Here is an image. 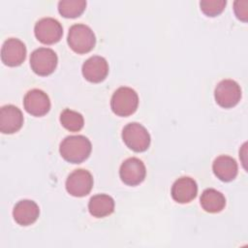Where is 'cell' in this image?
<instances>
[{
	"label": "cell",
	"mask_w": 248,
	"mask_h": 248,
	"mask_svg": "<svg viewBox=\"0 0 248 248\" xmlns=\"http://www.w3.org/2000/svg\"><path fill=\"white\" fill-rule=\"evenodd\" d=\"M67 43L73 51L84 54L93 49L96 44V37L89 26L78 23L70 27Z\"/></svg>",
	"instance_id": "cell-2"
},
{
	"label": "cell",
	"mask_w": 248,
	"mask_h": 248,
	"mask_svg": "<svg viewBox=\"0 0 248 248\" xmlns=\"http://www.w3.org/2000/svg\"><path fill=\"white\" fill-rule=\"evenodd\" d=\"M34 34L39 42L45 45H52L60 41L63 35L61 23L53 17H44L38 20L34 26Z\"/></svg>",
	"instance_id": "cell-7"
},
{
	"label": "cell",
	"mask_w": 248,
	"mask_h": 248,
	"mask_svg": "<svg viewBox=\"0 0 248 248\" xmlns=\"http://www.w3.org/2000/svg\"><path fill=\"white\" fill-rule=\"evenodd\" d=\"M58 58L54 50L48 47H39L30 55V67L38 76L46 77L54 72Z\"/></svg>",
	"instance_id": "cell-5"
},
{
	"label": "cell",
	"mask_w": 248,
	"mask_h": 248,
	"mask_svg": "<svg viewBox=\"0 0 248 248\" xmlns=\"http://www.w3.org/2000/svg\"><path fill=\"white\" fill-rule=\"evenodd\" d=\"M25 110L33 116H44L50 109V100L46 92L41 89L29 90L23 98Z\"/></svg>",
	"instance_id": "cell-10"
},
{
	"label": "cell",
	"mask_w": 248,
	"mask_h": 248,
	"mask_svg": "<svg viewBox=\"0 0 248 248\" xmlns=\"http://www.w3.org/2000/svg\"><path fill=\"white\" fill-rule=\"evenodd\" d=\"M146 175V169L141 160L136 157L126 159L120 166L119 176L126 185L136 186L140 184Z\"/></svg>",
	"instance_id": "cell-9"
},
{
	"label": "cell",
	"mask_w": 248,
	"mask_h": 248,
	"mask_svg": "<svg viewBox=\"0 0 248 248\" xmlns=\"http://www.w3.org/2000/svg\"><path fill=\"white\" fill-rule=\"evenodd\" d=\"M23 125V114L14 105L3 106L0 109V132L14 134L20 130Z\"/></svg>",
	"instance_id": "cell-14"
},
{
	"label": "cell",
	"mask_w": 248,
	"mask_h": 248,
	"mask_svg": "<svg viewBox=\"0 0 248 248\" xmlns=\"http://www.w3.org/2000/svg\"><path fill=\"white\" fill-rule=\"evenodd\" d=\"M214 98L221 108H233L241 99L240 85L235 80L223 79L215 87Z\"/></svg>",
	"instance_id": "cell-6"
},
{
	"label": "cell",
	"mask_w": 248,
	"mask_h": 248,
	"mask_svg": "<svg viewBox=\"0 0 248 248\" xmlns=\"http://www.w3.org/2000/svg\"><path fill=\"white\" fill-rule=\"evenodd\" d=\"M212 170L217 178L224 182H230L233 180L238 172V167L236 161L228 155L218 156L213 164Z\"/></svg>",
	"instance_id": "cell-16"
},
{
	"label": "cell",
	"mask_w": 248,
	"mask_h": 248,
	"mask_svg": "<svg viewBox=\"0 0 248 248\" xmlns=\"http://www.w3.org/2000/svg\"><path fill=\"white\" fill-rule=\"evenodd\" d=\"M198 194L197 182L189 176H182L176 179L170 190L171 198L178 203H188L192 202Z\"/></svg>",
	"instance_id": "cell-13"
},
{
	"label": "cell",
	"mask_w": 248,
	"mask_h": 248,
	"mask_svg": "<svg viewBox=\"0 0 248 248\" xmlns=\"http://www.w3.org/2000/svg\"><path fill=\"white\" fill-rule=\"evenodd\" d=\"M91 150L90 140L81 135L66 137L59 146L62 158L72 164H80L85 161L89 157Z\"/></svg>",
	"instance_id": "cell-1"
},
{
	"label": "cell",
	"mask_w": 248,
	"mask_h": 248,
	"mask_svg": "<svg viewBox=\"0 0 248 248\" xmlns=\"http://www.w3.org/2000/svg\"><path fill=\"white\" fill-rule=\"evenodd\" d=\"M226 4V0H202L200 2V7L205 16L214 17L224 11Z\"/></svg>",
	"instance_id": "cell-21"
},
{
	"label": "cell",
	"mask_w": 248,
	"mask_h": 248,
	"mask_svg": "<svg viewBox=\"0 0 248 248\" xmlns=\"http://www.w3.org/2000/svg\"><path fill=\"white\" fill-rule=\"evenodd\" d=\"M93 182V176L88 170L78 169L68 175L65 186L71 196L81 198L91 192Z\"/></svg>",
	"instance_id": "cell-8"
},
{
	"label": "cell",
	"mask_w": 248,
	"mask_h": 248,
	"mask_svg": "<svg viewBox=\"0 0 248 248\" xmlns=\"http://www.w3.org/2000/svg\"><path fill=\"white\" fill-rule=\"evenodd\" d=\"M88 210L93 217L104 218L113 212L114 201L107 194H97L89 200Z\"/></svg>",
	"instance_id": "cell-17"
},
{
	"label": "cell",
	"mask_w": 248,
	"mask_h": 248,
	"mask_svg": "<svg viewBox=\"0 0 248 248\" xmlns=\"http://www.w3.org/2000/svg\"><path fill=\"white\" fill-rule=\"evenodd\" d=\"M26 57V46L22 41L16 38L6 40L1 48V60L9 67H16L22 64Z\"/></svg>",
	"instance_id": "cell-11"
},
{
	"label": "cell",
	"mask_w": 248,
	"mask_h": 248,
	"mask_svg": "<svg viewBox=\"0 0 248 248\" xmlns=\"http://www.w3.org/2000/svg\"><path fill=\"white\" fill-rule=\"evenodd\" d=\"M81 73L83 78L89 82L99 83L107 78L108 74V64L102 56H91L82 64Z\"/></svg>",
	"instance_id": "cell-12"
},
{
	"label": "cell",
	"mask_w": 248,
	"mask_h": 248,
	"mask_svg": "<svg viewBox=\"0 0 248 248\" xmlns=\"http://www.w3.org/2000/svg\"><path fill=\"white\" fill-rule=\"evenodd\" d=\"M86 8L84 0H61L58 2V12L66 18L78 17Z\"/></svg>",
	"instance_id": "cell-19"
},
{
	"label": "cell",
	"mask_w": 248,
	"mask_h": 248,
	"mask_svg": "<svg viewBox=\"0 0 248 248\" xmlns=\"http://www.w3.org/2000/svg\"><path fill=\"white\" fill-rule=\"evenodd\" d=\"M40 215L39 205L31 200H21L14 206V220L20 226H29L35 223Z\"/></svg>",
	"instance_id": "cell-15"
},
{
	"label": "cell",
	"mask_w": 248,
	"mask_h": 248,
	"mask_svg": "<svg viewBox=\"0 0 248 248\" xmlns=\"http://www.w3.org/2000/svg\"><path fill=\"white\" fill-rule=\"evenodd\" d=\"M139 106L138 93L127 86L119 87L112 94L110 108L114 114L126 117L133 114Z\"/></svg>",
	"instance_id": "cell-3"
},
{
	"label": "cell",
	"mask_w": 248,
	"mask_h": 248,
	"mask_svg": "<svg viewBox=\"0 0 248 248\" xmlns=\"http://www.w3.org/2000/svg\"><path fill=\"white\" fill-rule=\"evenodd\" d=\"M247 6H248L247 0H242V1L237 0L233 4V10L236 17L244 22L247 21V16H248Z\"/></svg>",
	"instance_id": "cell-22"
},
{
	"label": "cell",
	"mask_w": 248,
	"mask_h": 248,
	"mask_svg": "<svg viewBox=\"0 0 248 248\" xmlns=\"http://www.w3.org/2000/svg\"><path fill=\"white\" fill-rule=\"evenodd\" d=\"M61 125L70 132H78L83 128L84 119L81 113L65 108L60 114Z\"/></svg>",
	"instance_id": "cell-20"
},
{
	"label": "cell",
	"mask_w": 248,
	"mask_h": 248,
	"mask_svg": "<svg viewBox=\"0 0 248 248\" xmlns=\"http://www.w3.org/2000/svg\"><path fill=\"white\" fill-rule=\"evenodd\" d=\"M122 140L124 143L135 152H143L150 145V135L141 124L131 122L122 130Z\"/></svg>",
	"instance_id": "cell-4"
},
{
	"label": "cell",
	"mask_w": 248,
	"mask_h": 248,
	"mask_svg": "<svg viewBox=\"0 0 248 248\" xmlns=\"http://www.w3.org/2000/svg\"><path fill=\"white\" fill-rule=\"evenodd\" d=\"M200 202L204 211L218 213L224 209L226 205V198L221 192L213 188H207L202 193Z\"/></svg>",
	"instance_id": "cell-18"
}]
</instances>
